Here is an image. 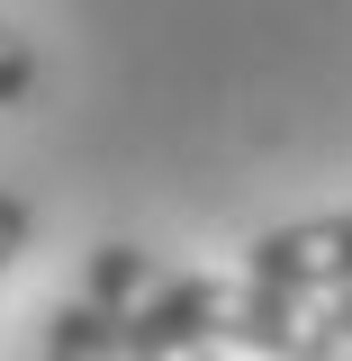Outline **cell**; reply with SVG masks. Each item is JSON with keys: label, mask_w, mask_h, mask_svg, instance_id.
I'll return each mask as SVG.
<instances>
[{"label": "cell", "mask_w": 352, "mask_h": 361, "mask_svg": "<svg viewBox=\"0 0 352 361\" xmlns=\"http://www.w3.org/2000/svg\"><path fill=\"white\" fill-rule=\"evenodd\" d=\"M244 271H262V280H298V289H334V280H352V208L262 226V235L244 244Z\"/></svg>", "instance_id": "cell-1"}, {"label": "cell", "mask_w": 352, "mask_h": 361, "mask_svg": "<svg viewBox=\"0 0 352 361\" xmlns=\"http://www.w3.org/2000/svg\"><path fill=\"white\" fill-rule=\"evenodd\" d=\"M45 361H127V343H118V316L99 307L90 289H73L63 307L45 316Z\"/></svg>", "instance_id": "cell-2"}, {"label": "cell", "mask_w": 352, "mask_h": 361, "mask_svg": "<svg viewBox=\"0 0 352 361\" xmlns=\"http://www.w3.org/2000/svg\"><path fill=\"white\" fill-rule=\"evenodd\" d=\"M37 99V45L0 18V109H28Z\"/></svg>", "instance_id": "cell-3"}, {"label": "cell", "mask_w": 352, "mask_h": 361, "mask_svg": "<svg viewBox=\"0 0 352 361\" xmlns=\"http://www.w3.org/2000/svg\"><path fill=\"white\" fill-rule=\"evenodd\" d=\"M28 244H37V208H28L18 190H0V280L18 271V253H28Z\"/></svg>", "instance_id": "cell-4"}]
</instances>
